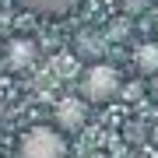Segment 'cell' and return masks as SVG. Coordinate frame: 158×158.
<instances>
[{"label":"cell","instance_id":"6da1fadb","mask_svg":"<svg viewBox=\"0 0 158 158\" xmlns=\"http://www.w3.org/2000/svg\"><path fill=\"white\" fill-rule=\"evenodd\" d=\"M18 158H67V137L56 127H28L18 137Z\"/></svg>","mask_w":158,"mask_h":158},{"label":"cell","instance_id":"7a4b0ae2","mask_svg":"<svg viewBox=\"0 0 158 158\" xmlns=\"http://www.w3.org/2000/svg\"><path fill=\"white\" fill-rule=\"evenodd\" d=\"M119 85H123V77H119L116 67H109V63H91V67L81 74V98H85L88 106L113 102L119 95Z\"/></svg>","mask_w":158,"mask_h":158},{"label":"cell","instance_id":"3957f363","mask_svg":"<svg viewBox=\"0 0 158 158\" xmlns=\"http://www.w3.org/2000/svg\"><path fill=\"white\" fill-rule=\"evenodd\" d=\"M88 123V102L85 98H60L56 106V130L60 134H77Z\"/></svg>","mask_w":158,"mask_h":158},{"label":"cell","instance_id":"277c9868","mask_svg":"<svg viewBox=\"0 0 158 158\" xmlns=\"http://www.w3.org/2000/svg\"><path fill=\"white\" fill-rule=\"evenodd\" d=\"M32 60H35V42L32 39H14L11 46H7V67L11 70L32 67Z\"/></svg>","mask_w":158,"mask_h":158},{"label":"cell","instance_id":"5b68a950","mask_svg":"<svg viewBox=\"0 0 158 158\" xmlns=\"http://www.w3.org/2000/svg\"><path fill=\"white\" fill-rule=\"evenodd\" d=\"M18 4L25 7V11L32 14H67L70 7H77V0H18Z\"/></svg>","mask_w":158,"mask_h":158},{"label":"cell","instance_id":"8992f818","mask_svg":"<svg viewBox=\"0 0 158 158\" xmlns=\"http://www.w3.org/2000/svg\"><path fill=\"white\" fill-rule=\"evenodd\" d=\"M137 70L141 74H158V42H144L137 49Z\"/></svg>","mask_w":158,"mask_h":158},{"label":"cell","instance_id":"52a82bcc","mask_svg":"<svg viewBox=\"0 0 158 158\" xmlns=\"http://www.w3.org/2000/svg\"><path fill=\"white\" fill-rule=\"evenodd\" d=\"M77 53H81V56H98V53H102L98 35H95V32H81V35H77Z\"/></svg>","mask_w":158,"mask_h":158},{"label":"cell","instance_id":"ba28073f","mask_svg":"<svg viewBox=\"0 0 158 158\" xmlns=\"http://www.w3.org/2000/svg\"><path fill=\"white\" fill-rule=\"evenodd\" d=\"M116 4H119V11H123V14H141L148 0H116Z\"/></svg>","mask_w":158,"mask_h":158},{"label":"cell","instance_id":"9c48e42d","mask_svg":"<svg viewBox=\"0 0 158 158\" xmlns=\"http://www.w3.org/2000/svg\"><path fill=\"white\" fill-rule=\"evenodd\" d=\"M151 144H155V148H158V123H155V127H151Z\"/></svg>","mask_w":158,"mask_h":158}]
</instances>
